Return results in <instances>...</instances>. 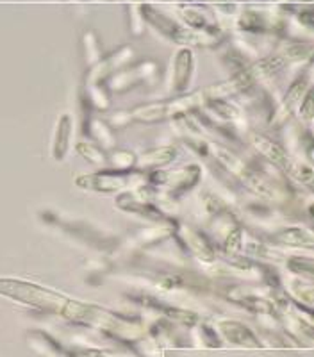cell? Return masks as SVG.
Returning a JSON list of instances; mask_svg holds the SVG:
<instances>
[{
	"mask_svg": "<svg viewBox=\"0 0 314 357\" xmlns=\"http://www.w3.org/2000/svg\"><path fill=\"white\" fill-rule=\"evenodd\" d=\"M202 91H196L191 95H180V97L171 98V100H163V102H152V104H145V106H139L132 111L131 114H127V118L136 120L139 123H161L164 120H177L180 116H186L191 109L202 104Z\"/></svg>",
	"mask_w": 314,
	"mask_h": 357,
	"instance_id": "7a4b0ae2",
	"label": "cell"
},
{
	"mask_svg": "<svg viewBox=\"0 0 314 357\" xmlns=\"http://www.w3.org/2000/svg\"><path fill=\"white\" fill-rule=\"evenodd\" d=\"M288 266L291 272L298 273L300 277H307V279H311L314 273V261L311 257H291L288 261Z\"/></svg>",
	"mask_w": 314,
	"mask_h": 357,
	"instance_id": "44dd1931",
	"label": "cell"
},
{
	"mask_svg": "<svg viewBox=\"0 0 314 357\" xmlns=\"http://www.w3.org/2000/svg\"><path fill=\"white\" fill-rule=\"evenodd\" d=\"M145 17L147 20L154 25L157 31H159L163 36H166L168 40H171L173 43H179L182 47H193V45H202V40L198 38V34L193 33L191 29L180 27L177 22L170 20L161 13L154 11L150 8H145Z\"/></svg>",
	"mask_w": 314,
	"mask_h": 357,
	"instance_id": "5b68a950",
	"label": "cell"
},
{
	"mask_svg": "<svg viewBox=\"0 0 314 357\" xmlns=\"http://www.w3.org/2000/svg\"><path fill=\"white\" fill-rule=\"evenodd\" d=\"M277 241L282 245L295 248H313L314 247V236L309 229L306 227H288L278 232Z\"/></svg>",
	"mask_w": 314,
	"mask_h": 357,
	"instance_id": "5bb4252c",
	"label": "cell"
},
{
	"mask_svg": "<svg viewBox=\"0 0 314 357\" xmlns=\"http://www.w3.org/2000/svg\"><path fill=\"white\" fill-rule=\"evenodd\" d=\"M288 174H290L295 181H298L300 184H304V186H311L314 181L313 168H311L309 165H304V162L295 161L293 167L290 168V172H288Z\"/></svg>",
	"mask_w": 314,
	"mask_h": 357,
	"instance_id": "ffe728a7",
	"label": "cell"
},
{
	"mask_svg": "<svg viewBox=\"0 0 314 357\" xmlns=\"http://www.w3.org/2000/svg\"><path fill=\"white\" fill-rule=\"evenodd\" d=\"M177 159V149L173 146H157L150 151L143 152L136 158L134 167L138 168H163L171 165Z\"/></svg>",
	"mask_w": 314,
	"mask_h": 357,
	"instance_id": "4fadbf2b",
	"label": "cell"
},
{
	"mask_svg": "<svg viewBox=\"0 0 314 357\" xmlns=\"http://www.w3.org/2000/svg\"><path fill=\"white\" fill-rule=\"evenodd\" d=\"M212 155L218 159L225 167V170L228 174H233L234 177H237L241 183L245 184L249 190H252L256 195L262 197V199L268 200H278V190L269 183L268 178L262 174H259L257 170L250 168L240 155H236L234 152H230L227 146L221 145H211Z\"/></svg>",
	"mask_w": 314,
	"mask_h": 357,
	"instance_id": "6da1fadb",
	"label": "cell"
},
{
	"mask_svg": "<svg viewBox=\"0 0 314 357\" xmlns=\"http://www.w3.org/2000/svg\"><path fill=\"white\" fill-rule=\"evenodd\" d=\"M74 357H109L106 352H102V350H77V352H74Z\"/></svg>",
	"mask_w": 314,
	"mask_h": 357,
	"instance_id": "4316f807",
	"label": "cell"
},
{
	"mask_svg": "<svg viewBox=\"0 0 314 357\" xmlns=\"http://www.w3.org/2000/svg\"><path fill=\"white\" fill-rule=\"evenodd\" d=\"M195 70V56L189 50V47H182L175 54L173 59V77H171V88L175 93H184L188 89L189 82Z\"/></svg>",
	"mask_w": 314,
	"mask_h": 357,
	"instance_id": "9c48e42d",
	"label": "cell"
},
{
	"mask_svg": "<svg viewBox=\"0 0 314 357\" xmlns=\"http://www.w3.org/2000/svg\"><path fill=\"white\" fill-rule=\"evenodd\" d=\"M182 18H184V22L188 24V27H191V29H205V24H207V22H205V18L196 11H184Z\"/></svg>",
	"mask_w": 314,
	"mask_h": 357,
	"instance_id": "cb8c5ba5",
	"label": "cell"
},
{
	"mask_svg": "<svg viewBox=\"0 0 314 357\" xmlns=\"http://www.w3.org/2000/svg\"><path fill=\"white\" fill-rule=\"evenodd\" d=\"M252 143H253V146H256V151L259 152V154H261L266 161H269L272 165H275L277 168H281V170L290 172V168L293 167L295 159L291 158V155L288 154V152H285L281 145H277L275 142L268 139L266 136H261V134H253Z\"/></svg>",
	"mask_w": 314,
	"mask_h": 357,
	"instance_id": "30bf717a",
	"label": "cell"
},
{
	"mask_svg": "<svg viewBox=\"0 0 314 357\" xmlns=\"http://www.w3.org/2000/svg\"><path fill=\"white\" fill-rule=\"evenodd\" d=\"M202 178V168L198 165H188L180 168H163L150 175V183L154 186L164 188L171 195H184L186 191L193 190Z\"/></svg>",
	"mask_w": 314,
	"mask_h": 357,
	"instance_id": "3957f363",
	"label": "cell"
},
{
	"mask_svg": "<svg viewBox=\"0 0 314 357\" xmlns=\"http://www.w3.org/2000/svg\"><path fill=\"white\" fill-rule=\"evenodd\" d=\"M209 107L217 116H220L225 122H234L240 118V109L236 106H233L227 98H214V100H207Z\"/></svg>",
	"mask_w": 314,
	"mask_h": 357,
	"instance_id": "ac0fdd59",
	"label": "cell"
},
{
	"mask_svg": "<svg viewBox=\"0 0 314 357\" xmlns=\"http://www.w3.org/2000/svg\"><path fill=\"white\" fill-rule=\"evenodd\" d=\"M307 89H309V81H307L306 75L295 79V82L290 86L288 93H285L284 100L281 102V106H278L277 111H275V114H274V126L275 127L284 126V123L290 120L291 114H293L295 111L298 109V106H300V102H302V98H304V95H306Z\"/></svg>",
	"mask_w": 314,
	"mask_h": 357,
	"instance_id": "52a82bcc",
	"label": "cell"
},
{
	"mask_svg": "<svg viewBox=\"0 0 314 357\" xmlns=\"http://www.w3.org/2000/svg\"><path fill=\"white\" fill-rule=\"evenodd\" d=\"M220 331L233 345L246 347V349H257V347H261L259 345V341H257L256 334H253L246 325L240 324V321H221Z\"/></svg>",
	"mask_w": 314,
	"mask_h": 357,
	"instance_id": "7c38bea8",
	"label": "cell"
},
{
	"mask_svg": "<svg viewBox=\"0 0 314 357\" xmlns=\"http://www.w3.org/2000/svg\"><path fill=\"white\" fill-rule=\"evenodd\" d=\"M77 152L81 154V158H84L86 161L91 162V165H95V167H100V168H106L107 167V158L106 154L102 152V149H98L97 145H93V143H77Z\"/></svg>",
	"mask_w": 314,
	"mask_h": 357,
	"instance_id": "e0dca14e",
	"label": "cell"
},
{
	"mask_svg": "<svg viewBox=\"0 0 314 357\" xmlns=\"http://www.w3.org/2000/svg\"><path fill=\"white\" fill-rule=\"evenodd\" d=\"M241 245H243V231H241L237 225H234V227L227 232V236H225V254H227V256H237L241 250Z\"/></svg>",
	"mask_w": 314,
	"mask_h": 357,
	"instance_id": "d6986e66",
	"label": "cell"
},
{
	"mask_svg": "<svg viewBox=\"0 0 314 357\" xmlns=\"http://www.w3.org/2000/svg\"><path fill=\"white\" fill-rule=\"evenodd\" d=\"M116 206L122 209V211L132 213V215L143 216L147 220H154V222H161V220H166V215L161 211L159 207L154 206L150 200L138 197L136 193H122L116 199Z\"/></svg>",
	"mask_w": 314,
	"mask_h": 357,
	"instance_id": "ba28073f",
	"label": "cell"
},
{
	"mask_svg": "<svg viewBox=\"0 0 314 357\" xmlns=\"http://www.w3.org/2000/svg\"><path fill=\"white\" fill-rule=\"evenodd\" d=\"M134 161H136L134 155L127 154V152H116V154L113 155L114 167H118V168L132 167V165H134Z\"/></svg>",
	"mask_w": 314,
	"mask_h": 357,
	"instance_id": "d4e9b609",
	"label": "cell"
},
{
	"mask_svg": "<svg viewBox=\"0 0 314 357\" xmlns=\"http://www.w3.org/2000/svg\"><path fill=\"white\" fill-rule=\"evenodd\" d=\"M253 82H256V77L252 75V72L246 68L236 72L230 79L223 82H218L214 86H209L202 91L207 100H214V98H228L234 97V95H245L249 93L250 89L253 88Z\"/></svg>",
	"mask_w": 314,
	"mask_h": 357,
	"instance_id": "8992f818",
	"label": "cell"
},
{
	"mask_svg": "<svg viewBox=\"0 0 314 357\" xmlns=\"http://www.w3.org/2000/svg\"><path fill=\"white\" fill-rule=\"evenodd\" d=\"M131 184V174L122 172H97V174L79 175L75 178V186L86 191H95L100 195H114L125 190Z\"/></svg>",
	"mask_w": 314,
	"mask_h": 357,
	"instance_id": "277c9868",
	"label": "cell"
},
{
	"mask_svg": "<svg viewBox=\"0 0 314 357\" xmlns=\"http://www.w3.org/2000/svg\"><path fill=\"white\" fill-rule=\"evenodd\" d=\"M72 130H74V126H72V118L68 114H63L59 123H57L56 130V143H54V158L57 161H63L70 149V138H72Z\"/></svg>",
	"mask_w": 314,
	"mask_h": 357,
	"instance_id": "9a60e30c",
	"label": "cell"
},
{
	"mask_svg": "<svg viewBox=\"0 0 314 357\" xmlns=\"http://www.w3.org/2000/svg\"><path fill=\"white\" fill-rule=\"evenodd\" d=\"M285 65H288V59H284L282 56H269L261 59V61H257L250 72H252L253 77L274 79L285 68Z\"/></svg>",
	"mask_w": 314,
	"mask_h": 357,
	"instance_id": "2e32d148",
	"label": "cell"
},
{
	"mask_svg": "<svg viewBox=\"0 0 314 357\" xmlns=\"http://www.w3.org/2000/svg\"><path fill=\"white\" fill-rule=\"evenodd\" d=\"M311 45H304V43H297V45H290L288 49L284 50V59H290V61H297V59H306V57L311 56Z\"/></svg>",
	"mask_w": 314,
	"mask_h": 357,
	"instance_id": "603a6c76",
	"label": "cell"
},
{
	"mask_svg": "<svg viewBox=\"0 0 314 357\" xmlns=\"http://www.w3.org/2000/svg\"><path fill=\"white\" fill-rule=\"evenodd\" d=\"M184 240L188 243L189 250L198 257L200 261L204 263H212L217 259V250H214V245L211 243L207 236L204 232L196 231V229H184Z\"/></svg>",
	"mask_w": 314,
	"mask_h": 357,
	"instance_id": "8fae6325",
	"label": "cell"
},
{
	"mask_svg": "<svg viewBox=\"0 0 314 357\" xmlns=\"http://www.w3.org/2000/svg\"><path fill=\"white\" fill-rule=\"evenodd\" d=\"M298 114L302 118L304 122L309 123L314 116V93L313 89H307L306 95H304L302 102H300V106H298Z\"/></svg>",
	"mask_w": 314,
	"mask_h": 357,
	"instance_id": "7402d4cb",
	"label": "cell"
},
{
	"mask_svg": "<svg viewBox=\"0 0 314 357\" xmlns=\"http://www.w3.org/2000/svg\"><path fill=\"white\" fill-rule=\"evenodd\" d=\"M184 284L182 277L179 275H166L163 280H159V286L164 289H175Z\"/></svg>",
	"mask_w": 314,
	"mask_h": 357,
	"instance_id": "484cf974",
	"label": "cell"
}]
</instances>
